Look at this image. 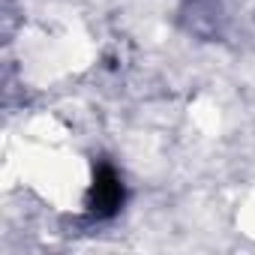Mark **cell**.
<instances>
[{"mask_svg": "<svg viewBox=\"0 0 255 255\" xmlns=\"http://www.w3.org/2000/svg\"><path fill=\"white\" fill-rule=\"evenodd\" d=\"M120 204H123V183L114 174V168L102 165L90 186V210L96 216H111V213H117Z\"/></svg>", "mask_w": 255, "mask_h": 255, "instance_id": "obj_1", "label": "cell"}]
</instances>
